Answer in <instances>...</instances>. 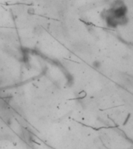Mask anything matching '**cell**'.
<instances>
[{
    "label": "cell",
    "instance_id": "obj_1",
    "mask_svg": "<svg viewBox=\"0 0 133 149\" xmlns=\"http://www.w3.org/2000/svg\"><path fill=\"white\" fill-rule=\"evenodd\" d=\"M127 5L123 0H114L110 7L103 12V19L107 26L116 28L128 23Z\"/></svg>",
    "mask_w": 133,
    "mask_h": 149
},
{
    "label": "cell",
    "instance_id": "obj_2",
    "mask_svg": "<svg viewBox=\"0 0 133 149\" xmlns=\"http://www.w3.org/2000/svg\"><path fill=\"white\" fill-rule=\"evenodd\" d=\"M93 65L96 69H100V68H101V66H102V64H101V62L99 61H93Z\"/></svg>",
    "mask_w": 133,
    "mask_h": 149
}]
</instances>
